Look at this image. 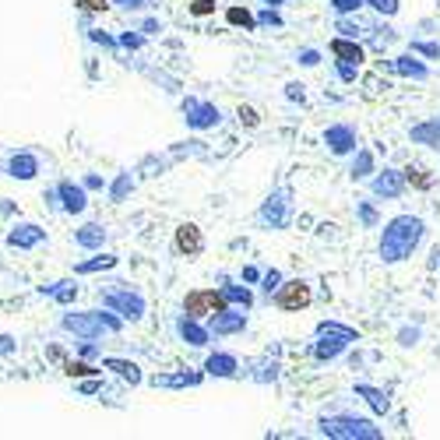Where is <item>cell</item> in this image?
<instances>
[{
    "mask_svg": "<svg viewBox=\"0 0 440 440\" xmlns=\"http://www.w3.org/2000/svg\"><path fill=\"white\" fill-rule=\"evenodd\" d=\"M240 120H243L247 127H258V113H254L251 106H240Z\"/></svg>",
    "mask_w": 440,
    "mask_h": 440,
    "instance_id": "7bdbcfd3",
    "label": "cell"
},
{
    "mask_svg": "<svg viewBox=\"0 0 440 440\" xmlns=\"http://www.w3.org/2000/svg\"><path fill=\"white\" fill-rule=\"evenodd\" d=\"M229 307V299L222 296V289H194V292H187V299H183V314L187 317H211V314H219V310H226Z\"/></svg>",
    "mask_w": 440,
    "mask_h": 440,
    "instance_id": "8992f818",
    "label": "cell"
},
{
    "mask_svg": "<svg viewBox=\"0 0 440 440\" xmlns=\"http://www.w3.org/2000/svg\"><path fill=\"white\" fill-rule=\"evenodd\" d=\"M226 18H229V25H243V28H254V25H258V18H254L247 7H229Z\"/></svg>",
    "mask_w": 440,
    "mask_h": 440,
    "instance_id": "f546056e",
    "label": "cell"
},
{
    "mask_svg": "<svg viewBox=\"0 0 440 440\" xmlns=\"http://www.w3.org/2000/svg\"><path fill=\"white\" fill-rule=\"evenodd\" d=\"M391 67L398 71V75H405V78H416V82H423L430 71H427V64H419V60H412V57H398V60H391Z\"/></svg>",
    "mask_w": 440,
    "mask_h": 440,
    "instance_id": "cb8c5ba5",
    "label": "cell"
},
{
    "mask_svg": "<svg viewBox=\"0 0 440 440\" xmlns=\"http://www.w3.org/2000/svg\"><path fill=\"white\" fill-rule=\"evenodd\" d=\"M356 71H359L356 64H342V60H339V75H342V82H352V78H356Z\"/></svg>",
    "mask_w": 440,
    "mask_h": 440,
    "instance_id": "c3c4849f",
    "label": "cell"
},
{
    "mask_svg": "<svg viewBox=\"0 0 440 440\" xmlns=\"http://www.w3.org/2000/svg\"><path fill=\"white\" fill-rule=\"evenodd\" d=\"M278 282H282V275H278V271H268V275H264V292H268V296L278 292Z\"/></svg>",
    "mask_w": 440,
    "mask_h": 440,
    "instance_id": "ab89813d",
    "label": "cell"
},
{
    "mask_svg": "<svg viewBox=\"0 0 440 440\" xmlns=\"http://www.w3.org/2000/svg\"><path fill=\"white\" fill-rule=\"evenodd\" d=\"M261 21L264 25H282V14L275 7H268V11H261Z\"/></svg>",
    "mask_w": 440,
    "mask_h": 440,
    "instance_id": "f6af8a7d",
    "label": "cell"
},
{
    "mask_svg": "<svg viewBox=\"0 0 440 440\" xmlns=\"http://www.w3.org/2000/svg\"><path fill=\"white\" fill-rule=\"evenodd\" d=\"M82 356H85V359H92V356H99V349H95V346H88V342H85V346H82Z\"/></svg>",
    "mask_w": 440,
    "mask_h": 440,
    "instance_id": "9f6ffc18",
    "label": "cell"
},
{
    "mask_svg": "<svg viewBox=\"0 0 440 440\" xmlns=\"http://www.w3.org/2000/svg\"><path fill=\"white\" fill-rule=\"evenodd\" d=\"M247 328V314H243V307L240 310H219V314H211V331L215 335H236V331H243Z\"/></svg>",
    "mask_w": 440,
    "mask_h": 440,
    "instance_id": "9a60e30c",
    "label": "cell"
},
{
    "mask_svg": "<svg viewBox=\"0 0 440 440\" xmlns=\"http://www.w3.org/2000/svg\"><path fill=\"white\" fill-rule=\"evenodd\" d=\"M412 53H423V57H440V46H437V43H419V39H412Z\"/></svg>",
    "mask_w": 440,
    "mask_h": 440,
    "instance_id": "d6a6232c",
    "label": "cell"
},
{
    "mask_svg": "<svg viewBox=\"0 0 440 440\" xmlns=\"http://www.w3.org/2000/svg\"><path fill=\"white\" fill-rule=\"evenodd\" d=\"M356 395H359V398H366V402H370L377 412H387V409H391L387 395H384L380 387H373V384H356Z\"/></svg>",
    "mask_w": 440,
    "mask_h": 440,
    "instance_id": "d4e9b609",
    "label": "cell"
},
{
    "mask_svg": "<svg viewBox=\"0 0 440 440\" xmlns=\"http://www.w3.org/2000/svg\"><path fill=\"white\" fill-rule=\"evenodd\" d=\"M155 387H194V384H201V373H159L155 380H152Z\"/></svg>",
    "mask_w": 440,
    "mask_h": 440,
    "instance_id": "7402d4cb",
    "label": "cell"
},
{
    "mask_svg": "<svg viewBox=\"0 0 440 440\" xmlns=\"http://www.w3.org/2000/svg\"><path fill=\"white\" fill-rule=\"evenodd\" d=\"M331 53L342 60V64H363V46H356V39H335L331 43Z\"/></svg>",
    "mask_w": 440,
    "mask_h": 440,
    "instance_id": "44dd1931",
    "label": "cell"
},
{
    "mask_svg": "<svg viewBox=\"0 0 440 440\" xmlns=\"http://www.w3.org/2000/svg\"><path fill=\"white\" fill-rule=\"evenodd\" d=\"M373 11H380V14H395L398 11V0H366Z\"/></svg>",
    "mask_w": 440,
    "mask_h": 440,
    "instance_id": "e575fe53",
    "label": "cell"
},
{
    "mask_svg": "<svg viewBox=\"0 0 440 440\" xmlns=\"http://www.w3.org/2000/svg\"><path fill=\"white\" fill-rule=\"evenodd\" d=\"M321 434L335 440H377L380 430L370 423V419H359V416H324L321 419Z\"/></svg>",
    "mask_w": 440,
    "mask_h": 440,
    "instance_id": "7a4b0ae2",
    "label": "cell"
},
{
    "mask_svg": "<svg viewBox=\"0 0 440 440\" xmlns=\"http://www.w3.org/2000/svg\"><path fill=\"white\" fill-rule=\"evenodd\" d=\"M78 391H82V395H99V391H102V380H82Z\"/></svg>",
    "mask_w": 440,
    "mask_h": 440,
    "instance_id": "b9f144b4",
    "label": "cell"
},
{
    "mask_svg": "<svg viewBox=\"0 0 440 440\" xmlns=\"http://www.w3.org/2000/svg\"><path fill=\"white\" fill-rule=\"evenodd\" d=\"M60 328L64 331H71V335H78V339H85V342H95V339H102L109 328H106V321H102V310H82V314H64L60 317Z\"/></svg>",
    "mask_w": 440,
    "mask_h": 440,
    "instance_id": "5b68a950",
    "label": "cell"
},
{
    "mask_svg": "<svg viewBox=\"0 0 440 440\" xmlns=\"http://www.w3.org/2000/svg\"><path fill=\"white\" fill-rule=\"evenodd\" d=\"M183 120L194 131H208V127L219 123V106L215 102H201V99H187L183 102Z\"/></svg>",
    "mask_w": 440,
    "mask_h": 440,
    "instance_id": "52a82bcc",
    "label": "cell"
},
{
    "mask_svg": "<svg viewBox=\"0 0 440 440\" xmlns=\"http://www.w3.org/2000/svg\"><path fill=\"white\" fill-rule=\"evenodd\" d=\"M134 190V176L131 173H116V180L109 183V201H123Z\"/></svg>",
    "mask_w": 440,
    "mask_h": 440,
    "instance_id": "83f0119b",
    "label": "cell"
},
{
    "mask_svg": "<svg viewBox=\"0 0 440 440\" xmlns=\"http://www.w3.org/2000/svg\"><path fill=\"white\" fill-rule=\"evenodd\" d=\"M116 254H99V258H92V261H82L75 264V271L78 275H95V271H109V268H116Z\"/></svg>",
    "mask_w": 440,
    "mask_h": 440,
    "instance_id": "484cf974",
    "label": "cell"
},
{
    "mask_svg": "<svg viewBox=\"0 0 440 440\" xmlns=\"http://www.w3.org/2000/svg\"><path fill=\"white\" fill-rule=\"evenodd\" d=\"M75 243H78L82 251H102V243H106V226L88 222L82 229H75Z\"/></svg>",
    "mask_w": 440,
    "mask_h": 440,
    "instance_id": "ac0fdd59",
    "label": "cell"
},
{
    "mask_svg": "<svg viewBox=\"0 0 440 440\" xmlns=\"http://www.w3.org/2000/svg\"><path fill=\"white\" fill-rule=\"evenodd\" d=\"M264 4H268V7H278V4H282V0H264Z\"/></svg>",
    "mask_w": 440,
    "mask_h": 440,
    "instance_id": "6f0895ef",
    "label": "cell"
},
{
    "mask_svg": "<svg viewBox=\"0 0 440 440\" xmlns=\"http://www.w3.org/2000/svg\"><path fill=\"white\" fill-rule=\"evenodd\" d=\"M106 187V180L99 173H92V176H85V190H102Z\"/></svg>",
    "mask_w": 440,
    "mask_h": 440,
    "instance_id": "681fc988",
    "label": "cell"
},
{
    "mask_svg": "<svg viewBox=\"0 0 440 440\" xmlns=\"http://www.w3.org/2000/svg\"><path fill=\"white\" fill-rule=\"evenodd\" d=\"M64 373H67V377H95L99 370H95V366H88V363H67V366H64Z\"/></svg>",
    "mask_w": 440,
    "mask_h": 440,
    "instance_id": "1f68e13d",
    "label": "cell"
},
{
    "mask_svg": "<svg viewBox=\"0 0 440 440\" xmlns=\"http://www.w3.org/2000/svg\"><path fill=\"white\" fill-rule=\"evenodd\" d=\"M109 4H116V7H123V11H145L152 0H109Z\"/></svg>",
    "mask_w": 440,
    "mask_h": 440,
    "instance_id": "74e56055",
    "label": "cell"
},
{
    "mask_svg": "<svg viewBox=\"0 0 440 440\" xmlns=\"http://www.w3.org/2000/svg\"><path fill=\"white\" fill-rule=\"evenodd\" d=\"M373 173V155L370 152H359L356 163H352V180H363V176Z\"/></svg>",
    "mask_w": 440,
    "mask_h": 440,
    "instance_id": "4dcf8cb0",
    "label": "cell"
},
{
    "mask_svg": "<svg viewBox=\"0 0 440 440\" xmlns=\"http://www.w3.org/2000/svg\"><path fill=\"white\" fill-rule=\"evenodd\" d=\"M243 278H247V282H258L261 271H258V268H243Z\"/></svg>",
    "mask_w": 440,
    "mask_h": 440,
    "instance_id": "11a10c76",
    "label": "cell"
},
{
    "mask_svg": "<svg viewBox=\"0 0 440 440\" xmlns=\"http://www.w3.org/2000/svg\"><path fill=\"white\" fill-rule=\"evenodd\" d=\"M109 0H78V11H106Z\"/></svg>",
    "mask_w": 440,
    "mask_h": 440,
    "instance_id": "60d3db41",
    "label": "cell"
},
{
    "mask_svg": "<svg viewBox=\"0 0 440 440\" xmlns=\"http://www.w3.org/2000/svg\"><path fill=\"white\" fill-rule=\"evenodd\" d=\"M46 243V229L35 226V222H18L11 233H7V247L11 251H35Z\"/></svg>",
    "mask_w": 440,
    "mask_h": 440,
    "instance_id": "ba28073f",
    "label": "cell"
},
{
    "mask_svg": "<svg viewBox=\"0 0 440 440\" xmlns=\"http://www.w3.org/2000/svg\"><path fill=\"white\" fill-rule=\"evenodd\" d=\"M102 307L116 310L123 321H141V317H145V296L134 292V289L123 285V282H120V289H106V292H102Z\"/></svg>",
    "mask_w": 440,
    "mask_h": 440,
    "instance_id": "3957f363",
    "label": "cell"
},
{
    "mask_svg": "<svg viewBox=\"0 0 440 440\" xmlns=\"http://www.w3.org/2000/svg\"><path fill=\"white\" fill-rule=\"evenodd\" d=\"M366 0H331V7L339 11V14H352V11H359Z\"/></svg>",
    "mask_w": 440,
    "mask_h": 440,
    "instance_id": "836d02e7",
    "label": "cell"
},
{
    "mask_svg": "<svg viewBox=\"0 0 440 440\" xmlns=\"http://www.w3.org/2000/svg\"><path fill=\"white\" fill-rule=\"evenodd\" d=\"M102 366H106V370H116L127 384H141V366H138V363H127V359H113V356H109V359H102Z\"/></svg>",
    "mask_w": 440,
    "mask_h": 440,
    "instance_id": "603a6c76",
    "label": "cell"
},
{
    "mask_svg": "<svg viewBox=\"0 0 440 440\" xmlns=\"http://www.w3.org/2000/svg\"><path fill=\"white\" fill-rule=\"evenodd\" d=\"M201 247H204V240H201V229H197V226L187 222V226L176 229V251H180L183 258H197Z\"/></svg>",
    "mask_w": 440,
    "mask_h": 440,
    "instance_id": "e0dca14e",
    "label": "cell"
},
{
    "mask_svg": "<svg viewBox=\"0 0 440 440\" xmlns=\"http://www.w3.org/2000/svg\"><path fill=\"white\" fill-rule=\"evenodd\" d=\"M39 292L43 296H53L60 307H71L78 299V285H71V282H46V285H39Z\"/></svg>",
    "mask_w": 440,
    "mask_h": 440,
    "instance_id": "ffe728a7",
    "label": "cell"
},
{
    "mask_svg": "<svg viewBox=\"0 0 440 440\" xmlns=\"http://www.w3.org/2000/svg\"><path fill=\"white\" fill-rule=\"evenodd\" d=\"M141 43H145V39H141L138 32H123V35H120V46H127V50H138Z\"/></svg>",
    "mask_w": 440,
    "mask_h": 440,
    "instance_id": "f35d334b",
    "label": "cell"
},
{
    "mask_svg": "<svg viewBox=\"0 0 440 440\" xmlns=\"http://www.w3.org/2000/svg\"><path fill=\"white\" fill-rule=\"evenodd\" d=\"M339 32H346L349 39H356V32H359V21H346V18H342V21H339Z\"/></svg>",
    "mask_w": 440,
    "mask_h": 440,
    "instance_id": "7dc6e473",
    "label": "cell"
},
{
    "mask_svg": "<svg viewBox=\"0 0 440 440\" xmlns=\"http://www.w3.org/2000/svg\"><path fill=\"white\" fill-rule=\"evenodd\" d=\"M88 39H92V43H102V46H113V39H109L106 32H99V28H88Z\"/></svg>",
    "mask_w": 440,
    "mask_h": 440,
    "instance_id": "bcb514c9",
    "label": "cell"
},
{
    "mask_svg": "<svg viewBox=\"0 0 440 440\" xmlns=\"http://www.w3.org/2000/svg\"><path fill=\"white\" fill-rule=\"evenodd\" d=\"M190 11H194L197 18H204V14H211V11H215V0H194V4H190Z\"/></svg>",
    "mask_w": 440,
    "mask_h": 440,
    "instance_id": "8d00e7d4",
    "label": "cell"
},
{
    "mask_svg": "<svg viewBox=\"0 0 440 440\" xmlns=\"http://www.w3.org/2000/svg\"><path fill=\"white\" fill-rule=\"evenodd\" d=\"M423 240V219L416 215H398L384 226V236H380V258L387 264L405 261Z\"/></svg>",
    "mask_w": 440,
    "mask_h": 440,
    "instance_id": "6da1fadb",
    "label": "cell"
},
{
    "mask_svg": "<svg viewBox=\"0 0 440 440\" xmlns=\"http://www.w3.org/2000/svg\"><path fill=\"white\" fill-rule=\"evenodd\" d=\"M398 339H402V346H416V339H419V331H416V328H412V331L405 328V331H402Z\"/></svg>",
    "mask_w": 440,
    "mask_h": 440,
    "instance_id": "816d5d0a",
    "label": "cell"
},
{
    "mask_svg": "<svg viewBox=\"0 0 440 440\" xmlns=\"http://www.w3.org/2000/svg\"><path fill=\"white\" fill-rule=\"evenodd\" d=\"M310 299H314V292H310V285L303 278L278 285V307L282 310H303V307H310Z\"/></svg>",
    "mask_w": 440,
    "mask_h": 440,
    "instance_id": "30bf717a",
    "label": "cell"
},
{
    "mask_svg": "<svg viewBox=\"0 0 440 440\" xmlns=\"http://www.w3.org/2000/svg\"><path fill=\"white\" fill-rule=\"evenodd\" d=\"M359 219H363L366 226H377V211H373L370 204H359Z\"/></svg>",
    "mask_w": 440,
    "mask_h": 440,
    "instance_id": "ee69618b",
    "label": "cell"
},
{
    "mask_svg": "<svg viewBox=\"0 0 440 440\" xmlns=\"http://www.w3.org/2000/svg\"><path fill=\"white\" fill-rule=\"evenodd\" d=\"M370 187H373L377 197L395 201V197H402V190H405V173H398V170H380V173L373 176Z\"/></svg>",
    "mask_w": 440,
    "mask_h": 440,
    "instance_id": "4fadbf2b",
    "label": "cell"
},
{
    "mask_svg": "<svg viewBox=\"0 0 440 440\" xmlns=\"http://www.w3.org/2000/svg\"><path fill=\"white\" fill-rule=\"evenodd\" d=\"M349 342H356V331L346 328V324L328 321V324L317 328V346H314V356H317V359H335L339 352L349 346Z\"/></svg>",
    "mask_w": 440,
    "mask_h": 440,
    "instance_id": "277c9868",
    "label": "cell"
},
{
    "mask_svg": "<svg viewBox=\"0 0 440 440\" xmlns=\"http://www.w3.org/2000/svg\"><path fill=\"white\" fill-rule=\"evenodd\" d=\"M176 331H180V339H183L187 346H194V349H204V346L211 342V331H208V328H201V324H197V317H187V314L176 321Z\"/></svg>",
    "mask_w": 440,
    "mask_h": 440,
    "instance_id": "2e32d148",
    "label": "cell"
},
{
    "mask_svg": "<svg viewBox=\"0 0 440 440\" xmlns=\"http://www.w3.org/2000/svg\"><path fill=\"white\" fill-rule=\"evenodd\" d=\"M405 176H409V180H412L416 187H427V183H430L427 176H419V170H405Z\"/></svg>",
    "mask_w": 440,
    "mask_h": 440,
    "instance_id": "db71d44e",
    "label": "cell"
},
{
    "mask_svg": "<svg viewBox=\"0 0 440 440\" xmlns=\"http://www.w3.org/2000/svg\"><path fill=\"white\" fill-rule=\"evenodd\" d=\"M324 145H328L335 155H349V152H356V145H359L356 127H349V123H335V127H328V131H324Z\"/></svg>",
    "mask_w": 440,
    "mask_h": 440,
    "instance_id": "7c38bea8",
    "label": "cell"
},
{
    "mask_svg": "<svg viewBox=\"0 0 440 440\" xmlns=\"http://www.w3.org/2000/svg\"><path fill=\"white\" fill-rule=\"evenodd\" d=\"M204 370H208L211 377H233V373L240 370V363H236V356H229V352H211L208 363H204Z\"/></svg>",
    "mask_w": 440,
    "mask_h": 440,
    "instance_id": "d6986e66",
    "label": "cell"
},
{
    "mask_svg": "<svg viewBox=\"0 0 440 440\" xmlns=\"http://www.w3.org/2000/svg\"><path fill=\"white\" fill-rule=\"evenodd\" d=\"M222 296H226L229 303L243 307V310H247V307L254 303V296H251V289H247V285H222Z\"/></svg>",
    "mask_w": 440,
    "mask_h": 440,
    "instance_id": "f1b7e54d",
    "label": "cell"
},
{
    "mask_svg": "<svg viewBox=\"0 0 440 440\" xmlns=\"http://www.w3.org/2000/svg\"><path fill=\"white\" fill-rule=\"evenodd\" d=\"M261 222L271 226V229H282V226L289 222V190H278V194H271V197L264 201Z\"/></svg>",
    "mask_w": 440,
    "mask_h": 440,
    "instance_id": "8fae6325",
    "label": "cell"
},
{
    "mask_svg": "<svg viewBox=\"0 0 440 440\" xmlns=\"http://www.w3.org/2000/svg\"><path fill=\"white\" fill-rule=\"evenodd\" d=\"M412 141H419V145H430V148H440V123H419V127H412Z\"/></svg>",
    "mask_w": 440,
    "mask_h": 440,
    "instance_id": "4316f807",
    "label": "cell"
},
{
    "mask_svg": "<svg viewBox=\"0 0 440 440\" xmlns=\"http://www.w3.org/2000/svg\"><path fill=\"white\" fill-rule=\"evenodd\" d=\"M57 197H60V208L67 215H82L88 208V194H85V183H75V180H60L57 183Z\"/></svg>",
    "mask_w": 440,
    "mask_h": 440,
    "instance_id": "9c48e42d",
    "label": "cell"
},
{
    "mask_svg": "<svg viewBox=\"0 0 440 440\" xmlns=\"http://www.w3.org/2000/svg\"><path fill=\"white\" fill-rule=\"evenodd\" d=\"M285 95H289V99H299V102H303V85H299V82L285 85Z\"/></svg>",
    "mask_w": 440,
    "mask_h": 440,
    "instance_id": "f5cc1de1",
    "label": "cell"
},
{
    "mask_svg": "<svg viewBox=\"0 0 440 440\" xmlns=\"http://www.w3.org/2000/svg\"><path fill=\"white\" fill-rule=\"evenodd\" d=\"M4 173L11 176V180H35V176H39V155H32V152H14V155L7 159Z\"/></svg>",
    "mask_w": 440,
    "mask_h": 440,
    "instance_id": "5bb4252c",
    "label": "cell"
},
{
    "mask_svg": "<svg viewBox=\"0 0 440 440\" xmlns=\"http://www.w3.org/2000/svg\"><path fill=\"white\" fill-rule=\"evenodd\" d=\"M296 60H299L303 67H317V64H321V53H317V50H303Z\"/></svg>",
    "mask_w": 440,
    "mask_h": 440,
    "instance_id": "d590c367",
    "label": "cell"
},
{
    "mask_svg": "<svg viewBox=\"0 0 440 440\" xmlns=\"http://www.w3.org/2000/svg\"><path fill=\"white\" fill-rule=\"evenodd\" d=\"M14 352V339L11 335H0V356H11Z\"/></svg>",
    "mask_w": 440,
    "mask_h": 440,
    "instance_id": "f907efd6",
    "label": "cell"
}]
</instances>
